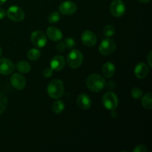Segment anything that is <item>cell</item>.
<instances>
[{"mask_svg":"<svg viewBox=\"0 0 152 152\" xmlns=\"http://www.w3.org/2000/svg\"><path fill=\"white\" fill-rule=\"evenodd\" d=\"M107 87V88L108 89H114L116 87V84L115 83H114V82L111 81V82H108V83H105V86Z\"/></svg>","mask_w":152,"mask_h":152,"instance_id":"30","label":"cell"},{"mask_svg":"<svg viewBox=\"0 0 152 152\" xmlns=\"http://www.w3.org/2000/svg\"><path fill=\"white\" fill-rule=\"evenodd\" d=\"M148 151V148L145 145H138L136 148H134V152H146Z\"/></svg>","mask_w":152,"mask_h":152,"instance_id":"27","label":"cell"},{"mask_svg":"<svg viewBox=\"0 0 152 152\" xmlns=\"http://www.w3.org/2000/svg\"><path fill=\"white\" fill-rule=\"evenodd\" d=\"M110 11L114 17H121L126 12V4L123 0H114L110 6Z\"/></svg>","mask_w":152,"mask_h":152,"instance_id":"7","label":"cell"},{"mask_svg":"<svg viewBox=\"0 0 152 152\" xmlns=\"http://www.w3.org/2000/svg\"><path fill=\"white\" fill-rule=\"evenodd\" d=\"M131 94L134 99H140L142 96V91L139 88H134L131 91Z\"/></svg>","mask_w":152,"mask_h":152,"instance_id":"25","label":"cell"},{"mask_svg":"<svg viewBox=\"0 0 152 152\" xmlns=\"http://www.w3.org/2000/svg\"><path fill=\"white\" fill-rule=\"evenodd\" d=\"M59 12L64 15H72L77 10V5L72 1H65L59 4Z\"/></svg>","mask_w":152,"mask_h":152,"instance_id":"9","label":"cell"},{"mask_svg":"<svg viewBox=\"0 0 152 152\" xmlns=\"http://www.w3.org/2000/svg\"><path fill=\"white\" fill-rule=\"evenodd\" d=\"M15 70V65L10 59L2 58L0 59V74L2 75H9Z\"/></svg>","mask_w":152,"mask_h":152,"instance_id":"11","label":"cell"},{"mask_svg":"<svg viewBox=\"0 0 152 152\" xmlns=\"http://www.w3.org/2000/svg\"><path fill=\"white\" fill-rule=\"evenodd\" d=\"M77 103L80 109L86 111L91 107L92 100L88 95L86 94H81L77 97Z\"/></svg>","mask_w":152,"mask_h":152,"instance_id":"13","label":"cell"},{"mask_svg":"<svg viewBox=\"0 0 152 152\" xmlns=\"http://www.w3.org/2000/svg\"><path fill=\"white\" fill-rule=\"evenodd\" d=\"M65 109V103L62 100H57L52 105V111L55 114H61Z\"/></svg>","mask_w":152,"mask_h":152,"instance_id":"20","label":"cell"},{"mask_svg":"<svg viewBox=\"0 0 152 152\" xmlns=\"http://www.w3.org/2000/svg\"><path fill=\"white\" fill-rule=\"evenodd\" d=\"M7 16L13 22H22L25 19V12L19 6H10L7 11Z\"/></svg>","mask_w":152,"mask_h":152,"instance_id":"6","label":"cell"},{"mask_svg":"<svg viewBox=\"0 0 152 152\" xmlns=\"http://www.w3.org/2000/svg\"><path fill=\"white\" fill-rule=\"evenodd\" d=\"M118 98L113 92H107L102 96V104L106 109L112 111L118 106Z\"/></svg>","mask_w":152,"mask_h":152,"instance_id":"4","label":"cell"},{"mask_svg":"<svg viewBox=\"0 0 152 152\" xmlns=\"http://www.w3.org/2000/svg\"><path fill=\"white\" fill-rule=\"evenodd\" d=\"M7 106V99L5 94L0 91V114H2Z\"/></svg>","mask_w":152,"mask_h":152,"instance_id":"22","label":"cell"},{"mask_svg":"<svg viewBox=\"0 0 152 152\" xmlns=\"http://www.w3.org/2000/svg\"><path fill=\"white\" fill-rule=\"evenodd\" d=\"M61 19V15L59 12H53V13H50L48 18V20L50 23L54 24L59 22Z\"/></svg>","mask_w":152,"mask_h":152,"instance_id":"23","label":"cell"},{"mask_svg":"<svg viewBox=\"0 0 152 152\" xmlns=\"http://www.w3.org/2000/svg\"><path fill=\"white\" fill-rule=\"evenodd\" d=\"M138 1H139L140 2L144 3V4H145V3H148V2H150V1H151V0H138Z\"/></svg>","mask_w":152,"mask_h":152,"instance_id":"33","label":"cell"},{"mask_svg":"<svg viewBox=\"0 0 152 152\" xmlns=\"http://www.w3.org/2000/svg\"><path fill=\"white\" fill-rule=\"evenodd\" d=\"M65 87L60 80H53L48 86L47 91L49 96L53 99H59L63 95Z\"/></svg>","mask_w":152,"mask_h":152,"instance_id":"2","label":"cell"},{"mask_svg":"<svg viewBox=\"0 0 152 152\" xmlns=\"http://www.w3.org/2000/svg\"><path fill=\"white\" fill-rule=\"evenodd\" d=\"M10 83L14 88L22 90L26 86V79L22 74L16 73L10 77Z\"/></svg>","mask_w":152,"mask_h":152,"instance_id":"10","label":"cell"},{"mask_svg":"<svg viewBox=\"0 0 152 152\" xmlns=\"http://www.w3.org/2000/svg\"><path fill=\"white\" fill-rule=\"evenodd\" d=\"M65 48H65L63 42H59L56 45V49H57V50L59 52H63Z\"/></svg>","mask_w":152,"mask_h":152,"instance_id":"29","label":"cell"},{"mask_svg":"<svg viewBox=\"0 0 152 152\" xmlns=\"http://www.w3.org/2000/svg\"><path fill=\"white\" fill-rule=\"evenodd\" d=\"M115 32H116L115 28H114L113 25H106V26L104 28L103 34L104 35L106 36L107 37H112V36H114V34H115Z\"/></svg>","mask_w":152,"mask_h":152,"instance_id":"24","label":"cell"},{"mask_svg":"<svg viewBox=\"0 0 152 152\" xmlns=\"http://www.w3.org/2000/svg\"><path fill=\"white\" fill-rule=\"evenodd\" d=\"M116 49V42L111 39L107 38L102 41L99 46V53L104 56H108L114 52Z\"/></svg>","mask_w":152,"mask_h":152,"instance_id":"5","label":"cell"},{"mask_svg":"<svg viewBox=\"0 0 152 152\" xmlns=\"http://www.w3.org/2000/svg\"><path fill=\"white\" fill-rule=\"evenodd\" d=\"M142 106L148 110L152 109V94L151 92H148L144 95L142 99Z\"/></svg>","mask_w":152,"mask_h":152,"instance_id":"19","label":"cell"},{"mask_svg":"<svg viewBox=\"0 0 152 152\" xmlns=\"http://www.w3.org/2000/svg\"><path fill=\"white\" fill-rule=\"evenodd\" d=\"M6 16V12L4 11V9L0 8V19H2L5 17Z\"/></svg>","mask_w":152,"mask_h":152,"instance_id":"31","label":"cell"},{"mask_svg":"<svg viewBox=\"0 0 152 152\" xmlns=\"http://www.w3.org/2000/svg\"><path fill=\"white\" fill-rule=\"evenodd\" d=\"M6 1H7V0H0V5H1V4H4Z\"/></svg>","mask_w":152,"mask_h":152,"instance_id":"34","label":"cell"},{"mask_svg":"<svg viewBox=\"0 0 152 152\" xmlns=\"http://www.w3.org/2000/svg\"><path fill=\"white\" fill-rule=\"evenodd\" d=\"M65 65V59L61 55L53 56L50 60V68L53 71H59L63 69Z\"/></svg>","mask_w":152,"mask_h":152,"instance_id":"15","label":"cell"},{"mask_svg":"<svg viewBox=\"0 0 152 152\" xmlns=\"http://www.w3.org/2000/svg\"><path fill=\"white\" fill-rule=\"evenodd\" d=\"M149 73V67L144 62H139L134 68V74L138 79H145Z\"/></svg>","mask_w":152,"mask_h":152,"instance_id":"14","label":"cell"},{"mask_svg":"<svg viewBox=\"0 0 152 152\" xmlns=\"http://www.w3.org/2000/svg\"><path fill=\"white\" fill-rule=\"evenodd\" d=\"M81 39L83 44L87 47H93L96 44L97 38L94 33L91 31H85L82 34Z\"/></svg>","mask_w":152,"mask_h":152,"instance_id":"12","label":"cell"},{"mask_svg":"<svg viewBox=\"0 0 152 152\" xmlns=\"http://www.w3.org/2000/svg\"><path fill=\"white\" fill-rule=\"evenodd\" d=\"M102 74L107 78H111L115 74V66H114V64L111 62H108L106 63H105L102 66Z\"/></svg>","mask_w":152,"mask_h":152,"instance_id":"17","label":"cell"},{"mask_svg":"<svg viewBox=\"0 0 152 152\" xmlns=\"http://www.w3.org/2000/svg\"><path fill=\"white\" fill-rule=\"evenodd\" d=\"M151 55H152L151 51H150L149 53H148V58H147V59H148V65H149L150 67L152 66V64H151V58H152L151 57Z\"/></svg>","mask_w":152,"mask_h":152,"instance_id":"32","label":"cell"},{"mask_svg":"<svg viewBox=\"0 0 152 152\" xmlns=\"http://www.w3.org/2000/svg\"><path fill=\"white\" fill-rule=\"evenodd\" d=\"M46 34L48 38L52 41L57 42L62 39V31L56 27H49L47 29Z\"/></svg>","mask_w":152,"mask_h":152,"instance_id":"16","label":"cell"},{"mask_svg":"<svg viewBox=\"0 0 152 152\" xmlns=\"http://www.w3.org/2000/svg\"><path fill=\"white\" fill-rule=\"evenodd\" d=\"M1 53H2V50H1V48L0 47V56H1Z\"/></svg>","mask_w":152,"mask_h":152,"instance_id":"35","label":"cell"},{"mask_svg":"<svg viewBox=\"0 0 152 152\" xmlns=\"http://www.w3.org/2000/svg\"><path fill=\"white\" fill-rule=\"evenodd\" d=\"M63 43H64V45H65V48H68V49L73 48L75 46V44H76V42H75V41H74V39L71 38V37L65 39L64 40Z\"/></svg>","mask_w":152,"mask_h":152,"instance_id":"26","label":"cell"},{"mask_svg":"<svg viewBox=\"0 0 152 152\" xmlns=\"http://www.w3.org/2000/svg\"><path fill=\"white\" fill-rule=\"evenodd\" d=\"M83 62V54L78 50H72L70 51L67 57V62L70 68H78L81 66Z\"/></svg>","mask_w":152,"mask_h":152,"instance_id":"3","label":"cell"},{"mask_svg":"<svg viewBox=\"0 0 152 152\" xmlns=\"http://www.w3.org/2000/svg\"><path fill=\"white\" fill-rule=\"evenodd\" d=\"M105 80L102 76L98 74H92L88 77L86 80V85L88 89L91 91H101L105 87Z\"/></svg>","mask_w":152,"mask_h":152,"instance_id":"1","label":"cell"},{"mask_svg":"<svg viewBox=\"0 0 152 152\" xmlns=\"http://www.w3.org/2000/svg\"><path fill=\"white\" fill-rule=\"evenodd\" d=\"M28 58L31 60L34 61L38 59L41 56V52L37 48H31L28 52Z\"/></svg>","mask_w":152,"mask_h":152,"instance_id":"21","label":"cell"},{"mask_svg":"<svg viewBox=\"0 0 152 152\" xmlns=\"http://www.w3.org/2000/svg\"><path fill=\"white\" fill-rule=\"evenodd\" d=\"M53 74V70L51 68H46L43 71V76L45 77H50Z\"/></svg>","mask_w":152,"mask_h":152,"instance_id":"28","label":"cell"},{"mask_svg":"<svg viewBox=\"0 0 152 152\" xmlns=\"http://www.w3.org/2000/svg\"><path fill=\"white\" fill-rule=\"evenodd\" d=\"M31 42L37 48H43L47 43V37L45 34L42 31H35L31 34Z\"/></svg>","mask_w":152,"mask_h":152,"instance_id":"8","label":"cell"},{"mask_svg":"<svg viewBox=\"0 0 152 152\" xmlns=\"http://www.w3.org/2000/svg\"><path fill=\"white\" fill-rule=\"evenodd\" d=\"M16 68L18 71L23 74H27L31 69V66L26 61H19L16 65Z\"/></svg>","mask_w":152,"mask_h":152,"instance_id":"18","label":"cell"}]
</instances>
